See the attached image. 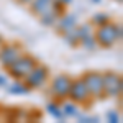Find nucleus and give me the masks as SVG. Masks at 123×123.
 I'll return each mask as SVG.
<instances>
[{"mask_svg":"<svg viewBox=\"0 0 123 123\" xmlns=\"http://www.w3.org/2000/svg\"><path fill=\"white\" fill-rule=\"evenodd\" d=\"M122 25H117V23H105L102 26H97V31H95V41L98 46H104V48H112L117 43L122 39Z\"/></svg>","mask_w":123,"mask_h":123,"instance_id":"nucleus-1","label":"nucleus"},{"mask_svg":"<svg viewBox=\"0 0 123 123\" xmlns=\"http://www.w3.org/2000/svg\"><path fill=\"white\" fill-rule=\"evenodd\" d=\"M36 64H38V61L31 56V54H21L17 61H13V62L7 67V71H8V74L13 77V79L21 80V79H25V76H26Z\"/></svg>","mask_w":123,"mask_h":123,"instance_id":"nucleus-2","label":"nucleus"},{"mask_svg":"<svg viewBox=\"0 0 123 123\" xmlns=\"http://www.w3.org/2000/svg\"><path fill=\"white\" fill-rule=\"evenodd\" d=\"M80 79L84 80V84H85V87H87V90H89L90 97H94V98H97V100H100V98H104V97H105L102 72L89 71V72H85Z\"/></svg>","mask_w":123,"mask_h":123,"instance_id":"nucleus-3","label":"nucleus"},{"mask_svg":"<svg viewBox=\"0 0 123 123\" xmlns=\"http://www.w3.org/2000/svg\"><path fill=\"white\" fill-rule=\"evenodd\" d=\"M71 82H72V79L67 76V74H59V76H56L53 80H51V85H49V94L54 97V100L59 102V100L67 98Z\"/></svg>","mask_w":123,"mask_h":123,"instance_id":"nucleus-4","label":"nucleus"},{"mask_svg":"<svg viewBox=\"0 0 123 123\" xmlns=\"http://www.w3.org/2000/svg\"><path fill=\"white\" fill-rule=\"evenodd\" d=\"M102 77H104V92L105 95L108 97H120L122 95V76L117 74L113 71H105L102 72Z\"/></svg>","mask_w":123,"mask_h":123,"instance_id":"nucleus-5","label":"nucleus"},{"mask_svg":"<svg viewBox=\"0 0 123 123\" xmlns=\"http://www.w3.org/2000/svg\"><path fill=\"white\" fill-rule=\"evenodd\" d=\"M48 77H49V71H48V67L38 62V64H36V66H35L28 74L25 76L23 80H25V84L28 85L30 89H39V87H43V85L46 84Z\"/></svg>","mask_w":123,"mask_h":123,"instance_id":"nucleus-6","label":"nucleus"},{"mask_svg":"<svg viewBox=\"0 0 123 123\" xmlns=\"http://www.w3.org/2000/svg\"><path fill=\"white\" fill-rule=\"evenodd\" d=\"M67 97H69L72 102H76L77 105H89L90 94H89V90H87V87H85L82 79H72Z\"/></svg>","mask_w":123,"mask_h":123,"instance_id":"nucleus-7","label":"nucleus"},{"mask_svg":"<svg viewBox=\"0 0 123 123\" xmlns=\"http://www.w3.org/2000/svg\"><path fill=\"white\" fill-rule=\"evenodd\" d=\"M23 54L21 46L17 43H12V44H2L0 46V64L3 67H8L13 61H17L20 56Z\"/></svg>","mask_w":123,"mask_h":123,"instance_id":"nucleus-8","label":"nucleus"},{"mask_svg":"<svg viewBox=\"0 0 123 123\" xmlns=\"http://www.w3.org/2000/svg\"><path fill=\"white\" fill-rule=\"evenodd\" d=\"M54 26L57 28V33L61 35L62 31L77 26V17H76V15H72V13H62V15L57 18V21H56Z\"/></svg>","mask_w":123,"mask_h":123,"instance_id":"nucleus-9","label":"nucleus"},{"mask_svg":"<svg viewBox=\"0 0 123 123\" xmlns=\"http://www.w3.org/2000/svg\"><path fill=\"white\" fill-rule=\"evenodd\" d=\"M30 5V12L36 17H41L43 13H46L51 10V5H53V0H33Z\"/></svg>","mask_w":123,"mask_h":123,"instance_id":"nucleus-10","label":"nucleus"},{"mask_svg":"<svg viewBox=\"0 0 123 123\" xmlns=\"http://www.w3.org/2000/svg\"><path fill=\"white\" fill-rule=\"evenodd\" d=\"M46 112L51 115L53 118H56V120H66V117H64L62 110H61V104H57V100H51V102H48Z\"/></svg>","mask_w":123,"mask_h":123,"instance_id":"nucleus-11","label":"nucleus"},{"mask_svg":"<svg viewBox=\"0 0 123 123\" xmlns=\"http://www.w3.org/2000/svg\"><path fill=\"white\" fill-rule=\"evenodd\" d=\"M61 36H62V39L66 41L69 46H76L77 43H80L79 35H77V26L69 28V30H66V31H62V33H61Z\"/></svg>","mask_w":123,"mask_h":123,"instance_id":"nucleus-12","label":"nucleus"},{"mask_svg":"<svg viewBox=\"0 0 123 123\" xmlns=\"http://www.w3.org/2000/svg\"><path fill=\"white\" fill-rule=\"evenodd\" d=\"M7 90L12 95H26V94H30L31 89L25 82H13L12 85H7Z\"/></svg>","mask_w":123,"mask_h":123,"instance_id":"nucleus-13","label":"nucleus"},{"mask_svg":"<svg viewBox=\"0 0 123 123\" xmlns=\"http://www.w3.org/2000/svg\"><path fill=\"white\" fill-rule=\"evenodd\" d=\"M61 110H62V113H64V117H72V118H76V115L79 113V107H77V104L76 102H62L61 104Z\"/></svg>","mask_w":123,"mask_h":123,"instance_id":"nucleus-14","label":"nucleus"},{"mask_svg":"<svg viewBox=\"0 0 123 123\" xmlns=\"http://www.w3.org/2000/svg\"><path fill=\"white\" fill-rule=\"evenodd\" d=\"M39 21H41V25L43 26H54L56 25L57 18H59V15L57 13H54L53 10H49V12H46V13H43L41 17H38Z\"/></svg>","mask_w":123,"mask_h":123,"instance_id":"nucleus-15","label":"nucleus"},{"mask_svg":"<svg viewBox=\"0 0 123 123\" xmlns=\"http://www.w3.org/2000/svg\"><path fill=\"white\" fill-rule=\"evenodd\" d=\"M108 21H110V17L107 13H95L92 17V25L94 26H102V25L108 23Z\"/></svg>","mask_w":123,"mask_h":123,"instance_id":"nucleus-16","label":"nucleus"},{"mask_svg":"<svg viewBox=\"0 0 123 123\" xmlns=\"http://www.w3.org/2000/svg\"><path fill=\"white\" fill-rule=\"evenodd\" d=\"M77 35H79V39L85 38V36H89V35H92V25H90V23L77 25Z\"/></svg>","mask_w":123,"mask_h":123,"instance_id":"nucleus-17","label":"nucleus"},{"mask_svg":"<svg viewBox=\"0 0 123 123\" xmlns=\"http://www.w3.org/2000/svg\"><path fill=\"white\" fill-rule=\"evenodd\" d=\"M80 43H82V46H84L85 49H90V51H94L95 48H97V41H95L94 35H89V36L82 38V39H80Z\"/></svg>","mask_w":123,"mask_h":123,"instance_id":"nucleus-18","label":"nucleus"},{"mask_svg":"<svg viewBox=\"0 0 123 123\" xmlns=\"http://www.w3.org/2000/svg\"><path fill=\"white\" fill-rule=\"evenodd\" d=\"M51 10L57 13L59 17L62 15V13H66V5L62 3V2H59V0H53V5H51Z\"/></svg>","mask_w":123,"mask_h":123,"instance_id":"nucleus-19","label":"nucleus"},{"mask_svg":"<svg viewBox=\"0 0 123 123\" xmlns=\"http://www.w3.org/2000/svg\"><path fill=\"white\" fill-rule=\"evenodd\" d=\"M107 122L108 123H120V115L117 113V110H110L107 113Z\"/></svg>","mask_w":123,"mask_h":123,"instance_id":"nucleus-20","label":"nucleus"},{"mask_svg":"<svg viewBox=\"0 0 123 123\" xmlns=\"http://www.w3.org/2000/svg\"><path fill=\"white\" fill-rule=\"evenodd\" d=\"M7 84H8V80H7V77L2 76L0 74V87H7Z\"/></svg>","mask_w":123,"mask_h":123,"instance_id":"nucleus-21","label":"nucleus"},{"mask_svg":"<svg viewBox=\"0 0 123 123\" xmlns=\"http://www.w3.org/2000/svg\"><path fill=\"white\" fill-rule=\"evenodd\" d=\"M18 3H21V5H28V3H31L33 0H17Z\"/></svg>","mask_w":123,"mask_h":123,"instance_id":"nucleus-22","label":"nucleus"},{"mask_svg":"<svg viewBox=\"0 0 123 123\" xmlns=\"http://www.w3.org/2000/svg\"><path fill=\"white\" fill-rule=\"evenodd\" d=\"M59 2H62L64 5H69V3H72V0H59Z\"/></svg>","mask_w":123,"mask_h":123,"instance_id":"nucleus-23","label":"nucleus"},{"mask_svg":"<svg viewBox=\"0 0 123 123\" xmlns=\"http://www.w3.org/2000/svg\"><path fill=\"white\" fill-rule=\"evenodd\" d=\"M3 44V38H2V35H0V46Z\"/></svg>","mask_w":123,"mask_h":123,"instance_id":"nucleus-24","label":"nucleus"},{"mask_svg":"<svg viewBox=\"0 0 123 123\" xmlns=\"http://www.w3.org/2000/svg\"><path fill=\"white\" fill-rule=\"evenodd\" d=\"M92 2H94V3H100V0H92Z\"/></svg>","mask_w":123,"mask_h":123,"instance_id":"nucleus-25","label":"nucleus"},{"mask_svg":"<svg viewBox=\"0 0 123 123\" xmlns=\"http://www.w3.org/2000/svg\"><path fill=\"white\" fill-rule=\"evenodd\" d=\"M117 2H118V3H122V2H123V0H117Z\"/></svg>","mask_w":123,"mask_h":123,"instance_id":"nucleus-26","label":"nucleus"}]
</instances>
